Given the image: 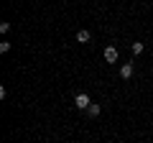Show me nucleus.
I'll list each match as a JSON object with an SVG mask.
<instances>
[{"label":"nucleus","mask_w":153,"mask_h":143,"mask_svg":"<svg viewBox=\"0 0 153 143\" xmlns=\"http://www.w3.org/2000/svg\"><path fill=\"white\" fill-rule=\"evenodd\" d=\"M74 105H76V110H84V112H87V107L92 105V100H89L87 92H79V95L74 97Z\"/></svg>","instance_id":"f257e3e1"},{"label":"nucleus","mask_w":153,"mask_h":143,"mask_svg":"<svg viewBox=\"0 0 153 143\" xmlns=\"http://www.w3.org/2000/svg\"><path fill=\"white\" fill-rule=\"evenodd\" d=\"M105 61H107V64H115V61H117V46H107V49H105Z\"/></svg>","instance_id":"f03ea898"},{"label":"nucleus","mask_w":153,"mask_h":143,"mask_svg":"<svg viewBox=\"0 0 153 143\" xmlns=\"http://www.w3.org/2000/svg\"><path fill=\"white\" fill-rule=\"evenodd\" d=\"M76 41H79V44H89V41H92V33H89L87 28H82V31H76Z\"/></svg>","instance_id":"7ed1b4c3"},{"label":"nucleus","mask_w":153,"mask_h":143,"mask_svg":"<svg viewBox=\"0 0 153 143\" xmlns=\"http://www.w3.org/2000/svg\"><path fill=\"white\" fill-rule=\"evenodd\" d=\"M120 77H123V79H130V77H133V64H130V61L120 66Z\"/></svg>","instance_id":"20e7f679"},{"label":"nucleus","mask_w":153,"mask_h":143,"mask_svg":"<svg viewBox=\"0 0 153 143\" xmlns=\"http://www.w3.org/2000/svg\"><path fill=\"white\" fill-rule=\"evenodd\" d=\"M100 112H102V107H100L97 102H92V105H89V107H87V115H89V118H97Z\"/></svg>","instance_id":"39448f33"},{"label":"nucleus","mask_w":153,"mask_h":143,"mask_svg":"<svg viewBox=\"0 0 153 143\" xmlns=\"http://www.w3.org/2000/svg\"><path fill=\"white\" fill-rule=\"evenodd\" d=\"M130 49H133V54L138 56V54H143V49H146V46H143V41H135V44H133Z\"/></svg>","instance_id":"423d86ee"},{"label":"nucleus","mask_w":153,"mask_h":143,"mask_svg":"<svg viewBox=\"0 0 153 143\" xmlns=\"http://www.w3.org/2000/svg\"><path fill=\"white\" fill-rule=\"evenodd\" d=\"M10 51V41H0V54H8Z\"/></svg>","instance_id":"0eeeda50"},{"label":"nucleus","mask_w":153,"mask_h":143,"mask_svg":"<svg viewBox=\"0 0 153 143\" xmlns=\"http://www.w3.org/2000/svg\"><path fill=\"white\" fill-rule=\"evenodd\" d=\"M0 31H3V33H8V31H10V23H8V21H3V23H0Z\"/></svg>","instance_id":"6e6552de"}]
</instances>
